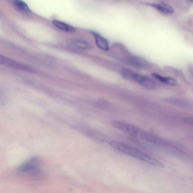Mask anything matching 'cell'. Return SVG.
I'll return each mask as SVG.
<instances>
[{"label":"cell","mask_w":193,"mask_h":193,"mask_svg":"<svg viewBox=\"0 0 193 193\" xmlns=\"http://www.w3.org/2000/svg\"><path fill=\"white\" fill-rule=\"evenodd\" d=\"M108 144L112 148L117 151L147 162L155 167L159 168H164L165 167V165L163 162L133 146L116 141H110Z\"/></svg>","instance_id":"1"},{"label":"cell","mask_w":193,"mask_h":193,"mask_svg":"<svg viewBox=\"0 0 193 193\" xmlns=\"http://www.w3.org/2000/svg\"><path fill=\"white\" fill-rule=\"evenodd\" d=\"M121 74L125 79L136 82L144 88L153 89L156 87V83L151 78L134 72L133 71L127 69H123Z\"/></svg>","instance_id":"2"},{"label":"cell","mask_w":193,"mask_h":193,"mask_svg":"<svg viewBox=\"0 0 193 193\" xmlns=\"http://www.w3.org/2000/svg\"><path fill=\"white\" fill-rule=\"evenodd\" d=\"M40 160L38 157H33L18 168L20 172L27 173L32 176H38L41 174Z\"/></svg>","instance_id":"3"},{"label":"cell","mask_w":193,"mask_h":193,"mask_svg":"<svg viewBox=\"0 0 193 193\" xmlns=\"http://www.w3.org/2000/svg\"><path fill=\"white\" fill-rule=\"evenodd\" d=\"M112 126L128 135L140 137L143 130L133 125L122 121L113 120L111 122Z\"/></svg>","instance_id":"4"},{"label":"cell","mask_w":193,"mask_h":193,"mask_svg":"<svg viewBox=\"0 0 193 193\" xmlns=\"http://www.w3.org/2000/svg\"><path fill=\"white\" fill-rule=\"evenodd\" d=\"M80 130H81L83 133L87 136L99 142L108 143L110 141L108 137L96 130L86 128H83L82 129H80Z\"/></svg>","instance_id":"5"},{"label":"cell","mask_w":193,"mask_h":193,"mask_svg":"<svg viewBox=\"0 0 193 193\" xmlns=\"http://www.w3.org/2000/svg\"><path fill=\"white\" fill-rule=\"evenodd\" d=\"M141 138L146 142L153 144L167 145V142L160 137L150 132L143 130L140 136Z\"/></svg>","instance_id":"6"},{"label":"cell","mask_w":193,"mask_h":193,"mask_svg":"<svg viewBox=\"0 0 193 193\" xmlns=\"http://www.w3.org/2000/svg\"><path fill=\"white\" fill-rule=\"evenodd\" d=\"M128 61L134 67L140 69H145L149 67V64L144 59L135 56H130Z\"/></svg>","instance_id":"7"},{"label":"cell","mask_w":193,"mask_h":193,"mask_svg":"<svg viewBox=\"0 0 193 193\" xmlns=\"http://www.w3.org/2000/svg\"><path fill=\"white\" fill-rule=\"evenodd\" d=\"M91 33L93 35L96 45L103 51H108L110 49V45L108 40L96 32L92 31Z\"/></svg>","instance_id":"8"},{"label":"cell","mask_w":193,"mask_h":193,"mask_svg":"<svg viewBox=\"0 0 193 193\" xmlns=\"http://www.w3.org/2000/svg\"><path fill=\"white\" fill-rule=\"evenodd\" d=\"M146 5H148L150 7H152L156 9V10L160 12L165 15L167 14H172L174 12V10L167 3L163 2H160L158 3H144Z\"/></svg>","instance_id":"9"},{"label":"cell","mask_w":193,"mask_h":193,"mask_svg":"<svg viewBox=\"0 0 193 193\" xmlns=\"http://www.w3.org/2000/svg\"><path fill=\"white\" fill-rule=\"evenodd\" d=\"M11 1L14 7L17 11L26 14L31 13V10L28 5L22 0H11Z\"/></svg>","instance_id":"10"},{"label":"cell","mask_w":193,"mask_h":193,"mask_svg":"<svg viewBox=\"0 0 193 193\" xmlns=\"http://www.w3.org/2000/svg\"><path fill=\"white\" fill-rule=\"evenodd\" d=\"M52 24L59 30L67 33H72L76 30L74 27L62 21L57 19L53 20Z\"/></svg>","instance_id":"11"},{"label":"cell","mask_w":193,"mask_h":193,"mask_svg":"<svg viewBox=\"0 0 193 193\" xmlns=\"http://www.w3.org/2000/svg\"><path fill=\"white\" fill-rule=\"evenodd\" d=\"M152 75L156 79L165 84L172 86H174L176 84L177 82L174 78L162 76L157 73H153Z\"/></svg>","instance_id":"12"},{"label":"cell","mask_w":193,"mask_h":193,"mask_svg":"<svg viewBox=\"0 0 193 193\" xmlns=\"http://www.w3.org/2000/svg\"><path fill=\"white\" fill-rule=\"evenodd\" d=\"M71 44L74 47L82 50L90 49L91 45L87 41L80 39H74L71 42Z\"/></svg>","instance_id":"13"},{"label":"cell","mask_w":193,"mask_h":193,"mask_svg":"<svg viewBox=\"0 0 193 193\" xmlns=\"http://www.w3.org/2000/svg\"><path fill=\"white\" fill-rule=\"evenodd\" d=\"M183 121L186 124L190 125H192L193 121L192 118H187L184 119Z\"/></svg>","instance_id":"14"},{"label":"cell","mask_w":193,"mask_h":193,"mask_svg":"<svg viewBox=\"0 0 193 193\" xmlns=\"http://www.w3.org/2000/svg\"><path fill=\"white\" fill-rule=\"evenodd\" d=\"M190 1H192V0H190Z\"/></svg>","instance_id":"15"}]
</instances>
